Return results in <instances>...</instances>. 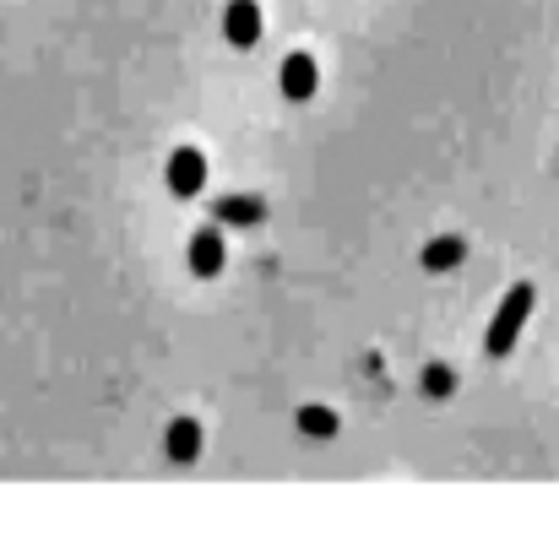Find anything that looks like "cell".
I'll return each instance as SVG.
<instances>
[{
	"mask_svg": "<svg viewBox=\"0 0 559 542\" xmlns=\"http://www.w3.org/2000/svg\"><path fill=\"white\" fill-rule=\"evenodd\" d=\"M533 304H538V288H533V282H516V288L506 293V304L495 310V321H489V337H484L489 359H506V353L516 348V337H522V326H527Z\"/></svg>",
	"mask_w": 559,
	"mask_h": 542,
	"instance_id": "obj_1",
	"label": "cell"
},
{
	"mask_svg": "<svg viewBox=\"0 0 559 542\" xmlns=\"http://www.w3.org/2000/svg\"><path fill=\"white\" fill-rule=\"evenodd\" d=\"M223 33H228L234 49H255V44H261V5H255V0H228Z\"/></svg>",
	"mask_w": 559,
	"mask_h": 542,
	"instance_id": "obj_2",
	"label": "cell"
},
{
	"mask_svg": "<svg viewBox=\"0 0 559 542\" xmlns=\"http://www.w3.org/2000/svg\"><path fill=\"white\" fill-rule=\"evenodd\" d=\"M462 261H467L462 233H440V239L424 244V272H451V266H462Z\"/></svg>",
	"mask_w": 559,
	"mask_h": 542,
	"instance_id": "obj_6",
	"label": "cell"
},
{
	"mask_svg": "<svg viewBox=\"0 0 559 542\" xmlns=\"http://www.w3.org/2000/svg\"><path fill=\"white\" fill-rule=\"evenodd\" d=\"M190 272H195V277H217V272H223V233H217V228L190 233Z\"/></svg>",
	"mask_w": 559,
	"mask_h": 542,
	"instance_id": "obj_5",
	"label": "cell"
},
{
	"mask_svg": "<svg viewBox=\"0 0 559 542\" xmlns=\"http://www.w3.org/2000/svg\"><path fill=\"white\" fill-rule=\"evenodd\" d=\"M217 222H228V228H250V222H261V201H250V195H228V201H217Z\"/></svg>",
	"mask_w": 559,
	"mask_h": 542,
	"instance_id": "obj_8",
	"label": "cell"
},
{
	"mask_svg": "<svg viewBox=\"0 0 559 542\" xmlns=\"http://www.w3.org/2000/svg\"><path fill=\"white\" fill-rule=\"evenodd\" d=\"M164 445H169L175 461H195V456H201V423H195V418H175Z\"/></svg>",
	"mask_w": 559,
	"mask_h": 542,
	"instance_id": "obj_7",
	"label": "cell"
},
{
	"mask_svg": "<svg viewBox=\"0 0 559 542\" xmlns=\"http://www.w3.org/2000/svg\"><path fill=\"white\" fill-rule=\"evenodd\" d=\"M201 184H206V158H201V147H175V158H169V190L190 201V195H201Z\"/></svg>",
	"mask_w": 559,
	"mask_h": 542,
	"instance_id": "obj_3",
	"label": "cell"
},
{
	"mask_svg": "<svg viewBox=\"0 0 559 542\" xmlns=\"http://www.w3.org/2000/svg\"><path fill=\"white\" fill-rule=\"evenodd\" d=\"M299 429H305L310 439H332L343 423H337V412H332V407H316V401H310V407H299Z\"/></svg>",
	"mask_w": 559,
	"mask_h": 542,
	"instance_id": "obj_9",
	"label": "cell"
},
{
	"mask_svg": "<svg viewBox=\"0 0 559 542\" xmlns=\"http://www.w3.org/2000/svg\"><path fill=\"white\" fill-rule=\"evenodd\" d=\"M277 82H283L288 104H305V98H316V87H321V71H316V60H310V55H288Z\"/></svg>",
	"mask_w": 559,
	"mask_h": 542,
	"instance_id": "obj_4",
	"label": "cell"
},
{
	"mask_svg": "<svg viewBox=\"0 0 559 542\" xmlns=\"http://www.w3.org/2000/svg\"><path fill=\"white\" fill-rule=\"evenodd\" d=\"M451 385H456V374H451L445 363H435V369L424 374V390H429V396H451Z\"/></svg>",
	"mask_w": 559,
	"mask_h": 542,
	"instance_id": "obj_10",
	"label": "cell"
}]
</instances>
